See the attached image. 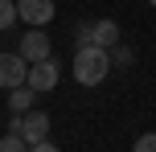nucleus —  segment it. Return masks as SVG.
<instances>
[{
    "label": "nucleus",
    "mask_w": 156,
    "mask_h": 152,
    "mask_svg": "<svg viewBox=\"0 0 156 152\" xmlns=\"http://www.w3.org/2000/svg\"><path fill=\"white\" fill-rule=\"evenodd\" d=\"M111 74V54L103 45H78L74 54V78L82 87H99L103 78Z\"/></svg>",
    "instance_id": "1"
},
{
    "label": "nucleus",
    "mask_w": 156,
    "mask_h": 152,
    "mask_svg": "<svg viewBox=\"0 0 156 152\" xmlns=\"http://www.w3.org/2000/svg\"><path fill=\"white\" fill-rule=\"evenodd\" d=\"M8 132H16L25 144H41V140L49 136V115H45V111H33V107H29L25 115H12Z\"/></svg>",
    "instance_id": "2"
},
{
    "label": "nucleus",
    "mask_w": 156,
    "mask_h": 152,
    "mask_svg": "<svg viewBox=\"0 0 156 152\" xmlns=\"http://www.w3.org/2000/svg\"><path fill=\"white\" fill-rule=\"evenodd\" d=\"M29 82V62L21 58V49H8V54H0V90H12V87H25Z\"/></svg>",
    "instance_id": "3"
},
{
    "label": "nucleus",
    "mask_w": 156,
    "mask_h": 152,
    "mask_svg": "<svg viewBox=\"0 0 156 152\" xmlns=\"http://www.w3.org/2000/svg\"><path fill=\"white\" fill-rule=\"evenodd\" d=\"M58 78H62V70H58L54 58H41V62H33V66H29V87L37 90V95L54 90V87H58Z\"/></svg>",
    "instance_id": "4"
},
{
    "label": "nucleus",
    "mask_w": 156,
    "mask_h": 152,
    "mask_svg": "<svg viewBox=\"0 0 156 152\" xmlns=\"http://www.w3.org/2000/svg\"><path fill=\"white\" fill-rule=\"evenodd\" d=\"M16 12H21L25 25L45 29V25L54 21V0H16Z\"/></svg>",
    "instance_id": "5"
},
{
    "label": "nucleus",
    "mask_w": 156,
    "mask_h": 152,
    "mask_svg": "<svg viewBox=\"0 0 156 152\" xmlns=\"http://www.w3.org/2000/svg\"><path fill=\"white\" fill-rule=\"evenodd\" d=\"M49 49H54V41L45 37V29H29V33H25V41H21V58H25L29 66L41 62V58H54Z\"/></svg>",
    "instance_id": "6"
},
{
    "label": "nucleus",
    "mask_w": 156,
    "mask_h": 152,
    "mask_svg": "<svg viewBox=\"0 0 156 152\" xmlns=\"http://www.w3.org/2000/svg\"><path fill=\"white\" fill-rule=\"evenodd\" d=\"M90 45H103V49L119 45V25L115 21H94L90 25Z\"/></svg>",
    "instance_id": "7"
},
{
    "label": "nucleus",
    "mask_w": 156,
    "mask_h": 152,
    "mask_svg": "<svg viewBox=\"0 0 156 152\" xmlns=\"http://www.w3.org/2000/svg\"><path fill=\"white\" fill-rule=\"evenodd\" d=\"M33 99H37V90H33L29 82H25V87H12V90H8V111H12V115H25L33 107Z\"/></svg>",
    "instance_id": "8"
},
{
    "label": "nucleus",
    "mask_w": 156,
    "mask_h": 152,
    "mask_svg": "<svg viewBox=\"0 0 156 152\" xmlns=\"http://www.w3.org/2000/svg\"><path fill=\"white\" fill-rule=\"evenodd\" d=\"M16 21H21V12H16V0H0V33L12 29Z\"/></svg>",
    "instance_id": "9"
},
{
    "label": "nucleus",
    "mask_w": 156,
    "mask_h": 152,
    "mask_svg": "<svg viewBox=\"0 0 156 152\" xmlns=\"http://www.w3.org/2000/svg\"><path fill=\"white\" fill-rule=\"evenodd\" d=\"M0 152H29V144H25L16 132H8V136H0Z\"/></svg>",
    "instance_id": "10"
},
{
    "label": "nucleus",
    "mask_w": 156,
    "mask_h": 152,
    "mask_svg": "<svg viewBox=\"0 0 156 152\" xmlns=\"http://www.w3.org/2000/svg\"><path fill=\"white\" fill-rule=\"evenodd\" d=\"M107 54H111V62H115V66H127V62H132V49H127L123 41H119V45H111Z\"/></svg>",
    "instance_id": "11"
},
{
    "label": "nucleus",
    "mask_w": 156,
    "mask_h": 152,
    "mask_svg": "<svg viewBox=\"0 0 156 152\" xmlns=\"http://www.w3.org/2000/svg\"><path fill=\"white\" fill-rule=\"evenodd\" d=\"M132 152H156V132H144V136L132 144Z\"/></svg>",
    "instance_id": "12"
},
{
    "label": "nucleus",
    "mask_w": 156,
    "mask_h": 152,
    "mask_svg": "<svg viewBox=\"0 0 156 152\" xmlns=\"http://www.w3.org/2000/svg\"><path fill=\"white\" fill-rule=\"evenodd\" d=\"M74 37H78V45H90V25H78Z\"/></svg>",
    "instance_id": "13"
},
{
    "label": "nucleus",
    "mask_w": 156,
    "mask_h": 152,
    "mask_svg": "<svg viewBox=\"0 0 156 152\" xmlns=\"http://www.w3.org/2000/svg\"><path fill=\"white\" fill-rule=\"evenodd\" d=\"M29 152H62V148L49 144V140H41V144H29Z\"/></svg>",
    "instance_id": "14"
},
{
    "label": "nucleus",
    "mask_w": 156,
    "mask_h": 152,
    "mask_svg": "<svg viewBox=\"0 0 156 152\" xmlns=\"http://www.w3.org/2000/svg\"><path fill=\"white\" fill-rule=\"evenodd\" d=\"M148 4H152V8H156V0H148Z\"/></svg>",
    "instance_id": "15"
}]
</instances>
